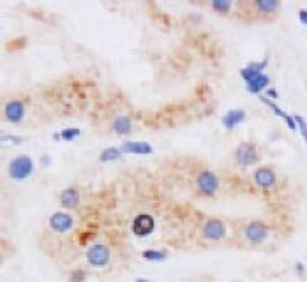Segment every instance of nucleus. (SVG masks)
<instances>
[{"mask_svg":"<svg viewBox=\"0 0 307 282\" xmlns=\"http://www.w3.org/2000/svg\"><path fill=\"white\" fill-rule=\"evenodd\" d=\"M35 169V164L30 155H16L9 161L7 164V176L14 182H23V180L30 178Z\"/></svg>","mask_w":307,"mask_h":282,"instance_id":"f257e3e1","label":"nucleus"},{"mask_svg":"<svg viewBox=\"0 0 307 282\" xmlns=\"http://www.w3.org/2000/svg\"><path fill=\"white\" fill-rule=\"evenodd\" d=\"M240 78L246 82L247 92L254 95H261V92H265L270 85V76L267 73H256L247 67L240 69Z\"/></svg>","mask_w":307,"mask_h":282,"instance_id":"f03ea898","label":"nucleus"},{"mask_svg":"<svg viewBox=\"0 0 307 282\" xmlns=\"http://www.w3.org/2000/svg\"><path fill=\"white\" fill-rule=\"evenodd\" d=\"M235 161L240 168L254 166L260 161V152L252 141H242L235 150Z\"/></svg>","mask_w":307,"mask_h":282,"instance_id":"7ed1b4c3","label":"nucleus"},{"mask_svg":"<svg viewBox=\"0 0 307 282\" xmlns=\"http://www.w3.org/2000/svg\"><path fill=\"white\" fill-rule=\"evenodd\" d=\"M110 261H112V251L108 245L92 244L87 249V263L94 268H103V266L110 265Z\"/></svg>","mask_w":307,"mask_h":282,"instance_id":"20e7f679","label":"nucleus"},{"mask_svg":"<svg viewBox=\"0 0 307 282\" xmlns=\"http://www.w3.org/2000/svg\"><path fill=\"white\" fill-rule=\"evenodd\" d=\"M196 189L203 196H214L219 191V178L214 171L210 169H201L196 175Z\"/></svg>","mask_w":307,"mask_h":282,"instance_id":"39448f33","label":"nucleus"},{"mask_svg":"<svg viewBox=\"0 0 307 282\" xmlns=\"http://www.w3.org/2000/svg\"><path fill=\"white\" fill-rule=\"evenodd\" d=\"M252 182L263 191H272L277 187V175L270 166H260L252 171Z\"/></svg>","mask_w":307,"mask_h":282,"instance_id":"423d86ee","label":"nucleus"},{"mask_svg":"<svg viewBox=\"0 0 307 282\" xmlns=\"http://www.w3.org/2000/svg\"><path fill=\"white\" fill-rule=\"evenodd\" d=\"M201 235L205 240H210V242H219L226 236V224L224 221L221 219H207L201 226Z\"/></svg>","mask_w":307,"mask_h":282,"instance_id":"0eeeda50","label":"nucleus"},{"mask_svg":"<svg viewBox=\"0 0 307 282\" xmlns=\"http://www.w3.org/2000/svg\"><path fill=\"white\" fill-rule=\"evenodd\" d=\"M268 233H270V227H268L265 223H261V221H252V223L247 224L246 229H244L246 240L254 245L265 242V240L268 238Z\"/></svg>","mask_w":307,"mask_h":282,"instance_id":"6e6552de","label":"nucleus"},{"mask_svg":"<svg viewBox=\"0 0 307 282\" xmlns=\"http://www.w3.org/2000/svg\"><path fill=\"white\" fill-rule=\"evenodd\" d=\"M48 224L52 227V231L62 235V233H67L74 227V219L69 212H55V214L50 215L48 219Z\"/></svg>","mask_w":307,"mask_h":282,"instance_id":"1a4fd4ad","label":"nucleus"},{"mask_svg":"<svg viewBox=\"0 0 307 282\" xmlns=\"http://www.w3.org/2000/svg\"><path fill=\"white\" fill-rule=\"evenodd\" d=\"M156 229V221L150 214H140L133 221V233L140 238H145Z\"/></svg>","mask_w":307,"mask_h":282,"instance_id":"9d476101","label":"nucleus"},{"mask_svg":"<svg viewBox=\"0 0 307 282\" xmlns=\"http://www.w3.org/2000/svg\"><path fill=\"white\" fill-rule=\"evenodd\" d=\"M25 112H27L25 104H23L20 99H11L4 106V116L11 124H20V122L25 118Z\"/></svg>","mask_w":307,"mask_h":282,"instance_id":"9b49d317","label":"nucleus"},{"mask_svg":"<svg viewBox=\"0 0 307 282\" xmlns=\"http://www.w3.org/2000/svg\"><path fill=\"white\" fill-rule=\"evenodd\" d=\"M120 150L129 155H150L154 152V146L147 141H124Z\"/></svg>","mask_w":307,"mask_h":282,"instance_id":"f8f14e48","label":"nucleus"},{"mask_svg":"<svg viewBox=\"0 0 307 282\" xmlns=\"http://www.w3.org/2000/svg\"><path fill=\"white\" fill-rule=\"evenodd\" d=\"M246 118H247L246 110H240V108H237V110H228V112L223 115L221 122H223L224 129H228V131H233V129H237L240 124H244V122H246Z\"/></svg>","mask_w":307,"mask_h":282,"instance_id":"ddd939ff","label":"nucleus"},{"mask_svg":"<svg viewBox=\"0 0 307 282\" xmlns=\"http://www.w3.org/2000/svg\"><path fill=\"white\" fill-rule=\"evenodd\" d=\"M58 201H60L62 208H65V210L78 208L80 201H82V197H80V191L76 187L64 189V191H60V194H58Z\"/></svg>","mask_w":307,"mask_h":282,"instance_id":"4468645a","label":"nucleus"},{"mask_svg":"<svg viewBox=\"0 0 307 282\" xmlns=\"http://www.w3.org/2000/svg\"><path fill=\"white\" fill-rule=\"evenodd\" d=\"M112 129L113 133L118 134V136H127V134L133 133V120L129 118L127 115H118L115 116V120L112 122Z\"/></svg>","mask_w":307,"mask_h":282,"instance_id":"2eb2a0df","label":"nucleus"},{"mask_svg":"<svg viewBox=\"0 0 307 282\" xmlns=\"http://www.w3.org/2000/svg\"><path fill=\"white\" fill-rule=\"evenodd\" d=\"M252 5L260 14H274L281 9V2H276V0H256Z\"/></svg>","mask_w":307,"mask_h":282,"instance_id":"dca6fc26","label":"nucleus"},{"mask_svg":"<svg viewBox=\"0 0 307 282\" xmlns=\"http://www.w3.org/2000/svg\"><path fill=\"white\" fill-rule=\"evenodd\" d=\"M122 155L124 152L120 150V146H108L99 154V163H113V161L122 159Z\"/></svg>","mask_w":307,"mask_h":282,"instance_id":"f3484780","label":"nucleus"},{"mask_svg":"<svg viewBox=\"0 0 307 282\" xmlns=\"http://www.w3.org/2000/svg\"><path fill=\"white\" fill-rule=\"evenodd\" d=\"M141 257L147 261H154V263H161V261H165L168 257V253L161 251V249H147V251L141 253Z\"/></svg>","mask_w":307,"mask_h":282,"instance_id":"a211bd4d","label":"nucleus"},{"mask_svg":"<svg viewBox=\"0 0 307 282\" xmlns=\"http://www.w3.org/2000/svg\"><path fill=\"white\" fill-rule=\"evenodd\" d=\"M208 5L217 14H228L231 11V7H233V2H229V0H212Z\"/></svg>","mask_w":307,"mask_h":282,"instance_id":"6ab92c4d","label":"nucleus"},{"mask_svg":"<svg viewBox=\"0 0 307 282\" xmlns=\"http://www.w3.org/2000/svg\"><path fill=\"white\" fill-rule=\"evenodd\" d=\"M78 136H82V129L80 127H65V129H62L60 131V138H62V141H74Z\"/></svg>","mask_w":307,"mask_h":282,"instance_id":"aec40b11","label":"nucleus"},{"mask_svg":"<svg viewBox=\"0 0 307 282\" xmlns=\"http://www.w3.org/2000/svg\"><path fill=\"white\" fill-rule=\"evenodd\" d=\"M88 270L85 268H74L69 272V282H87Z\"/></svg>","mask_w":307,"mask_h":282,"instance_id":"412c9836","label":"nucleus"},{"mask_svg":"<svg viewBox=\"0 0 307 282\" xmlns=\"http://www.w3.org/2000/svg\"><path fill=\"white\" fill-rule=\"evenodd\" d=\"M247 69H251V71H256V73H265V69L268 67V56L267 58H263V60H258V62H247V65H246Z\"/></svg>","mask_w":307,"mask_h":282,"instance_id":"4be33fe9","label":"nucleus"},{"mask_svg":"<svg viewBox=\"0 0 307 282\" xmlns=\"http://www.w3.org/2000/svg\"><path fill=\"white\" fill-rule=\"evenodd\" d=\"M295 120H297L299 131H300V134H302L304 143H306V146H307V120L304 118V116H300V115H295Z\"/></svg>","mask_w":307,"mask_h":282,"instance_id":"5701e85b","label":"nucleus"},{"mask_svg":"<svg viewBox=\"0 0 307 282\" xmlns=\"http://www.w3.org/2000/svg\"><path fill=\"white\" fill-rule=\"evenodd\" d=\"M2 143L4 145H22L23 143V138L22 136H14V134H4L2 136Z\"/></svg>","mask_w":307,"mask_h":282,"instance_id":"b1692460","label":"nucleus"},{"mask_svg":"<svg viewBox=\"0 0 307 282\" xmlns=\"http://www.w3.org/2000/svg\"><path fill=\"white\" fill-rule=\"evenodd\" d=\"M265 97H268L270 99V101H274V103H276L277 99H279V92H277L276 88H272V86H268L267 90H265Z\"/></svg>","mask_w":307,"mask_h":282,"instance_id":"393cba45","label":"nucleus"},{"mask_svg":"<svg viewBox=\"0 0 307 282\" xmlns=\"http://www.w3.org/2000/svg\"><path fill=\"white\" fill-rule=\"evenodd\" d=\"M295 272H297L300 277H304V275H306V265H304L302 261H297V263H295Z\"/></svg>","mask_w":307,"mask_h":282,"instance_id":"a878e982","label":"nucleus"},{"mask_svg":"<svg viewBox=\"0 0 307 282\" xmlns=\"http://www.w3.org/2000/svg\"><path fill=\"white\" fill-rule=\"evenodd\" d=\"M41 166H43V168H50V166H52V155H48V154L41 155Z\"/></svg>","mask_w":307,"mask_h":282,"instance_id":"bb28decb","label":"nucleus"},{"mask_svg":"<svg viewBox=\"0 0 307 282\" xmlns=\"http://www.w3.org/2000/svg\"><path fill=\"white\" fill-rule=\"evenodd\" d=\"M299 22L302 23L304 27H307V9H299Z\"/></svg>","mask_w":307,"mask_h":282,"instance_id":"cd10ccee","label":"nucleus"},{"mask_svg":"<svg viewBox=\"0 0 307 282\" xmlns=\"http://www.w3.org/2000/svg\"><path fill=\"white\" fill-rule=\"evenodd\" d=\"M53 140H55V141H62L60 133H53Z\"/></svg>","mask_w":307,"mask_h":282,"instance_id":"c85d7f7f","label":"nucleus"},{"mask_svg":"<svg viewBox=\"0 0 307 282\" xmlns=\"http://www.w3.org/2000/svg\"><path fill=\"white\" fill-rule=\"evenodd\" d=\"M134 282H156V281H150V279H136Z\"/></svg>","mask_w":307,"mask_h":282,"instance_id":"c756f323","label":"nucleus"},{"mask_svg":"<svg viewBox=\"0 0 307 282\" xmlns=\"http://www.w3.org/2000/svg\"><path fill=\"white\" fill-rule=\"evenodd\" d=\"M235 282H238V281H235Z\"/></svg>","mask_w":307,"mask_h":282,"instance_id":"7c9ffc66","label":"nucleus"}]
</instances>
